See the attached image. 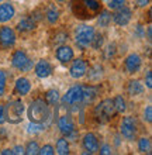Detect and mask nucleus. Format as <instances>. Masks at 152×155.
Returning a JSON list of instances; mask_svg holds the SVG:
<instances>
[{
    "label": "nucleus",
    "instance_id": "nucleus-1",
    "mask_svg": "<svg viewBox=\"0 0 152 155\" xmlns=\"http://www.w3.org/2000/svg\"><path fill=\"white\" fill-rule=\"evenodd\" d=\"M27 114H28L31 123H40L45 127V121L51 120V109L47 102H44L42 99H37V100L31 102Z\"/></svg>",
    "mask_w": 152,
    "mask_h": 155
},
{
    "label": "nucleus",
    "instance_id": "nucleus-2",
    "mask_svg": "<svg viewBox=\"0 0 152 155\" xmlns=\"http://www.w3.org/2000/svg\"><path fill=\"white\" fill-rule=\"evenodd\" d=\"M100 0H76L73 3V12L79 18H92L100 12Z\"/></svg>",
    "mask_w": 152,
    "mask_h": 155
},
{
    "label": "nucleus",
    "instance_id": "nucleus-3",
    "mask_svg": "<svg viewBox=\"0 0 152 155\" xmlns=\"http://www.w3.org/2000/svg\"><path fill=\"white\" fill-rule=\"evenodd\" d=\"M115 114V107L111 99H104L103 102H100L95 109V117L97 121L100 123H107Z\"/></svg>",
    "mask_w": 152,
    "mask_h": 155
},
{
    "label": "nucleus",
    "instance_id": "nucleus-4",
    "mask_svg": "<svg viewBox=\"0 0 152 155\" xmlns=\"http://www.w3.org/2000/svg\"><path fill=\"white\" fill-rule=\"evenodd\" d=\"M23 113H24V103L21 100H13L7 104V107H4V117L6 121L11 123V124H17L21 121L23 118Z\"/></svg>",
    "mask_w": 152,
    "mask_h": 155
},
{
    "label": "nucleus",
    "instance_id": "nucleus-5",
    "mask_svg": "<svg viewBox=\"0 0 152 155\" xmlns=\"http://www.w3.org/2000/svg\"><path fill=\"white\" fill-rule=\"evenodd\" d=\"M95 35V28L90 25H80L75 31V41L80 48H86L89 47Z\"/></svg>",
    "mask_w": 152,
    "mask_h": 155
},
{
    "label": "nucleus",
    "instance_id": "nucleus-6",
    "mask_svg": "<svg viewBox=\"0 0 152 155\" xmlns=\"http://www.w3.org/2000/svg\"><path fill=\"white\" fill-rule=\"evenodd\" d=\"M120 131H121V135L127 140H134L137 135V123L132 117H124L123 121H121V126H120Z\"/></svg>",
    "mask_w": 152,
    "mask_h": 155
},
{
    "label": "nucleus",
    "instance_id": "nucleus-7",
    "mask_svg": "<svg viewBox=\"0 0 152 155\" xmlns=\"http://www.w3.org/2000/svg\"><path fill=\"white\" fill-rule=\"evenodd\" d=\"M11 64L18 71H30L33 68V62L30 61V58L24 51H16L11 58Z\"/></svg>",
    "mask_w": 152,
    "mask_h": 155
},
{
    "label": "nucleus",
    "instance_id": "nucleus-8",
    "mask_svg": "<svg viewBox=\"0 0 152 155\" xmlns=\"http://www.w3.org/2000/svg\"><path fill=\"white\" fill-rule=\"evenodd\" d=\"M62 102L65 104H78V103H80L82 102V86L76 85L73 87H70L63 96Z\"/></svg>",
    "mask_w": 152,
    "mask_h": 155
},
{
    "label": "nucleus",
    "instance_id": "nucleus-9",
    "mask_svg": "<svg viewBox=\"0 0 152 155\" xmlns=\"http://www.w3.org/2000/svg\"><path fill=\"white\" fill-rule=\"evenodd\" d=\"M14 42H16V33H14V30L7 27V25L2 27L0 28V44H2V47L8 48Z\"/></svg>",
    "mask_w": 152,
    "mask_h": 155
},
{
    "label": "nucleus",
    "instance_id": "nucleus-10",
    "mask_svg": "<svg viewBox=\"0 0 152 155\" xmlns=\"http://www.w3.org/2000/svg\"><path fill=\"white\" fill-rule=\"evenodd\" d=\"M113 20H114V23L117 25H121V27L127 25L131 21V10L128 7H125V6L117 8V12L113 16Z\"/></svg>",
    "mask_w": 152,
    "mask_h": 155
},
{
    "label": "nucleus",
    "instance_id": "nucleus-11",
    "mask_svg": "<svg viewBox=\"0 0 152 155\" xmlns=\"http://www.w3.org/2000/svg\"><path fill=\"white\" fill-rule=\"evenodd\" d=\"M141 64H142V61H141V57L138 54H130L125 59V69L128 74H135L140 71Z\"/></svg>",
    "mask_w": 152,
    "mask_h": 155
},
{
    "label": "nucleus",
    "instance_id": "nucleus-12",
    "mask_svg": "<svg viewBox=\"0 0 152 155\" xmlns=\"http://www.w3.org/2000/svg\"><path fill=\"white\" fill-rule=\"evenodd\" d=\"M86 71H87L86 62L83 61V59H76V61H73L72 66H70L69 74H70V76L72 78L79 79V78H82V76L86 75Z\"/></svg>",
    "mask_w": 152,
    "mask_h": 155
},
{
    "label": "nucleus",
    "instance_id": "nucleus-13",
    "mask_svg": "<svg viewBox=\"0 0 152 155\" xmlns=\"http://www.w3.org/2000/svg\"><path fill=\"white\" fill-rule=\"evenodd\" d=\"M83 148L89 154H95V152L99 151V141H97V138H96V135L93 133H87L83 137Z\"/></svg>",
    "mask_w": 152,
    "mask_h": 155
},
{
    "label": "nucleus",
    "instance_id": "nucleus-14",
    "mask_svg": "<svg viewBox=\"0 0 152 155\" xmlns=\"http://www.w3.org/2000/svg\"><path fill=\"white\" fill-rule=\"evenodd\" d=\"M58 127H59V130H61L62 134L68 135L70 131L75 130V123L69 114H63L58 120Z\"/></svg>",
    "mask_w": 152,
    "mask_h": 155
},
{
    "label": "nucleus",
    "instance_id": "nucleus-15",
    "mask_svg": "<svg viewBox=\"0 0 152 155\" xmlns=\"http://www.w3.org/2000/svg\"><path fill=\"white\" fill-rule=\"evenodd\" d=\"M57 59L62 64H66L73 59V49L68 47V45H61L57 49Z\"/></svg>",
    "mask_w": 152,
    "mask_h": 155
},
{
    "label": "nucleus",
    "instance_id": "nucleus-16",
    "mask_svg": "<svg viewBox=\"0 0 152 155\" xmlns=\"http://www.w3.org/2000/svg\"><path fill=\"white\" fill-rule=\"evenodd\" d=\"M35 74H37L38 78H48L51 74H52V66L48 61L45 59H41V61L38 62L37 65H35Z\"/></svg>",
    "mask_w": 152,
    "mask_h": 155
},
{
    "label": "nucleus",
    "instance_id": "nucleus-17",
    "mask_svg": "<svg viewBox=\"0 0 152 155\" xmlns=\"http://www.w3.org/2000/svg\"><path fill=\"white\" fill-rule=\"evenodd\" d=\"M14 14H16V10L13 7V4L10 3L0 4V23H6V21L11 20Z\"/></svg>",
    "mask_w": 152,
    "mask_h": 155
},
{
    "label": "nucleus",
    "instance_id": "nucleus-18",
    "mask_svg": "<svg viewBox=\"0 0 152 155\" xmlns=\"http://www.w3.org/2000/svg\"><path fill=\"white\" fill-rule=\"evenodd\" d=\"M97 94H99V89L95 86H82V102L92 103L97 97Z\"/></svg>",
    "mask_w": 152,
    "mask_h": 155
},
{
    "label": "nucleus",
    "instance_id": "nucleus-19",
    "mask_svg": "<svg viewBox=\"0 0 152 155\" xmlns=\"http://www.w3.org/2000/svg\"><path fill=\"white\" fill-rule=\"evenodd\" d=\"M30 89H31V85H30V81L27 78H18L16 81V93H18L20 96H25V94H28Z\"/></svg>",
    "mask_w": 152,
    "mask_h": 155
},
{
    "label": "nucleus",
    "instance_id": "nucleus-20",
    "mask_svg": "<svg viewBox=\"0 0 152 155\" xmlns=\"http://www.w3.org/2000/svg\"><path fill=\"white\" fill-rule=\"evenodd\" d=\"M17 28H18V31H21V33H25V31H31V30L35 28V20H34L33 17H27V18H23V20L18 23Z\"/></svg>",
    "mask_w": 152,
    "mask_h": 155
},
{
    "label": "nucleus",
    "instance_id": "nucleus-21",
    "mask_svg": "<svg viewBox=\"0 0 152 155\" xmlns=\"http://www.w3.org/2000/svg\"><path fill=\"white\" fill-rule=\"evenodd\" d=\"M144 89H145L144 85H142L140 81H131L127 86L128 93L131 94V96H138V94H141L144 92Z\"/></svg>",
    "mask_w": 152,
    "mask_h": 155
},
{
    "label": "nucleus",
    "instance_id": "nucleus-22",
    "mask_svg": "<svg viewBox=\"0 0 152 155\" xmlns=\"http://www.w3.org/2000/svg\"><path fill=\"white\" fill-rule=\"evenodd\" d=\"M47 18H48V21L51 24H55L58 21V18H59V10L53 4H51L48 7V10H47Z\"/></svg>",
    "mask_w": 152,
    "mask_h": 155
},
{
    "label": "nucleus",
    "instance_id": "nucleus-23",
    "mask_svg": "<svg viewBox=\"0 0 152 155\" xmlns=\"http://www.w3.org/2000/svg\"><path fill=\"white\" fill-rule=\"evenodd\" d=\"M45 100L48 104H51V106L57 104L58 100H59V92H58L57 89H50L45 93Z\"/></svg>",
    "mask_w": 152,
    "mask_h": 155
},
{
    "label": "nucleus",
    "instance_id": "nucleus-24",
    "mask_svg": "<svg viewBox=\"0 0 152 155\" xmlns=\"http://www.w3.org/2000/svg\"><path fill=\"white\" fill-rule=\"evenodd\" d=\"M57 151L61 155H68L69 154V144L66 138H59L57 141Z\"/></svg>",
    "mask_w": 152,
    "mask_h": 155
},
{
    "label": "nucleus",
    "instance_id": "nucleus-25",
    "mask_svg": "<svg viewBox=\"0 0 152 155\" xmlns=\"http://www.w3.org/2000/svg\"><path fill=\"white\" fill-rule=\"evenodd\" d=\"M113 103H114V107H115V111H120V113H124V111L127 110V103H125V99L123 97V96H115L114 100H113Z\"/></svg>",
    "mask_w": 152,
    "mask_h": 155
},
{
    "label": "nucleus",
    "instance_id": "nucleus-26",
    "mask_svg": "<svg viewBox=\"0 0 152 155\" xmlns=\"http://www.w3.org/2000/svg\"><path fill=\"white\" fill-rule=\"evenodd\" d=\"M138 150H140L141 152H147V154H149L151 152V141H149L148 138H145V137H142V138H140V141H138Z\"/></svg>",
    "mask_w": 152,
    "mask_h": 155
},
{
    "label": "nucleus",
    "instance_id": "nucleus-27",
    "mask_svg": "<svg viewBox=\"0 0 152 155\" xmlns=\"http://www.w3.org/2000/svg\"><path fill=\"white\" fill-rule=\"evenodd\" d=\"M38 151H40V147H38L37 141H30L27 144V147L24 148V154H28V155H35L38 154Z\"/></svg>",
    "mask_w": 152,
    "mask_h": 155
},
{
    "label": "nucleus",
    "instance_id": "nucleus-28",
    "mask_svg": "<svg viewBox=\"0 0 152 155\" xmlns=\"http://www.w3.org/2000/svg\"><path fill=\"white\" fill-rule=\"evenodd\" d=\"M110 20H111V16H110V13L107 12V10H104V12H102L99 14V24H100V27H107L108 23H110Z\"/></svg>",
    "mask_w": 152,
    "mask_h": 155
},
{
    "label": "nucleus",
    "instance_id": "nucleus-29",
    "mask_svg": "<svg viewBox=\"0 0 152 155\" xmlns=\"http://www.w3.org/2000/svg\"><path fill=\"white\" fill-rule=\"evenodd\" d=\"M102 72H103V68L100 65L93 66L92 71L89 72V79H90V81H97V79H100V76H102Z\"/></svg>",
    "mask_w": 152,
    "mask_h": 155
},
{
    "label": "nucleus",
    "instance_id": "nucleus-30",
    "mask_svg": "<svg viewBox=\"0 0 152 155\" xmlns=\"http://www.w3.org/2000/svg\"><path fill=\"white\" fill-rule=\"evenodd\" d=\"M90 45L95 49H99L100 47L103 45V35H102V34H96L95 33V35H93V40H92Z\"/></svg>",
    "mask_w": 152,
    "mask_h": 155
},
{
    "label": "nucleus",
    "instance_id": "nucleus-31",
    "mask_svg": "<svg viewBox=\"0 0 152 155\" xmlns=\"http://www.w3.org/2000/svg\"><path fill=\"white\" fill-rule=\"evenodd\" d=\"M124 4H125V0H110V2H108V8L117 10V8L123 7Z\"/></svg>",
    "mask_w": 152,
    "mask_h": 155
},
{
    "label": "nucleus",
    "instance_id": "nucleus-32",
    "mask_svg": "<svg viewBox=\"0 0 152 155\" xmlns=\"http://www.w3.org/2000/svg\"><path fill=\"white\" fill-rule=\"evenodd\" d=\"M38 154H42V155H53V154H55V150H53L52 145L47 144V145H44L42 148H40Z\"/></svg>",
    "mask_w": 152,
    "mask_h": 155
},
{
    "label": "nucleus",
    "instance_id": "nucleus-33",
    "mask_svg": "<svg viewBox=\"0 0 152 155\" xmlns=\"http://www.w3.org/2000/svg\"><path fill=\"white\" fill-rule=\"evenodd\" d=\"M4 90H6V74L4 71L0 69V96L4 94Z\"/></svg>",
    "mask_w": 152,
    "mask_h": 155
},
{
    "label": "nucleus",
    "instance_id": "nucleus-34",
    "mask_svg": "<svg viewBox=\"0 0 152 155\" xmlns=\"http://www.w3.org/2000/svg\"><path fill=\"white\" fill-rule=\"evenodd\" d=\"M66 40H68V34L59 33V34H57V37H55V44H62V42H65Z\"/></svg>",
    "mask_w": 152,
    "mask_h": 155
},
{
    "label": "nucleus",
    "instance_id": "nucleus-35",
    "mask_svg": "<svg viewBox=\"0 0 152 155\" xmlns=\"http://www.w3.org/2000/svg\"><path fill=\"white\" fill-rule=\"evenodd\" d=\"M144 118H145V120H147L148 123L152 121V107H151V106H148L147 109H145V111H144Z\"/></svg>",
    "mask_w": 152,
    "mask_h": 155
},
{
    "label": "nucleus",
    "instance_id": "nucleus-36",
    "mask_svg": "<svg viewBox=\"0 0 152 155\" xmlns=\"http://www.w3.org/2000/svg\"><path fill=\"white\" fill-rule=\"evenodd\" d=\"M114 48H115V47L113 44L108 45V47H107V51H106V55H104V57H106V58L113 57V55H114Z\"/></svg>",
    "mask_w": 152,
    "mask_h": 155
},
{
    "label": "nucleus",
    "instance_id": "nucleus-37",
    "mask_svg": "<svg viewBox=\"0 0 152 155\" xmlns=\"http://www.w3.org/2000/svg\"><path fill=\"white\" fill-rule=\"evenodd\" d=\"M6 121V117H4V106L0 104V124H3Z\"/></svg>",
    "mask_w": 152,
    "mask_h": 155
},
{
    "label": "nucleus",
    "instance_id": "nucleus-38",
    "mask_svg": "<svg viewBox=\"0 0 152 155\" xmlns=\"http://www.w3.org/2000/svg\"><path fill=\"white\" fill-rule=\"evenodd\" d=\"M100 154H111V148L108 147V145H103L102 148H100Z\"/></svg>",
    "mask_w": 152,
    "mask_h": 155
},
{
    "label": "nucleus",
    "instance_id": "nucleus-39",
    "mask_svg": "<svg viewBox=\"0 0 152 155\" xmlns=\"http://www.w3.org/2000/svg\"><path fill=\"white\" fill-rule=\"evenodd\" d=\"M11 152L13 154H24V148L20 147V145H17V147H14L11 150Z\"/></svg>",
    "mask_w": 152,
    "mask_h": 155
},
{
    "label": "nucleus",
    "instance_id": "nucleus-40",
    "mask_svg": "<svg viewBox=\"0 0 152 155\" xmlns=\"http://www.w3.org/2000/svg\"><path fill=\"white\" fill-rule=\"evenodd\" d=\"M137 4H138V7H145L149 4V0H137Z\"/></svg>",
    "mask_w": 152,
    "mask_h": 155
},
{
    "label": "nucleus",
    "instance_id": "nucleus-41",
    "mask_svg": "<svg viewBox=\"0 0 152 155\" xmlns=\"http://www.w3.org/2000/svg\"><path fill=\"white\" fill-rule=\"evenodd\" d=\"M147 86H148L149 89L152 87V76H151V72L147 74Z\"/></svg>",
    "mask_w": 152,
    "mask_h": 155
},
{
    "label": "nucleus",
    "instance_id": "nucleus-42",
    "mask_svg": "<svg viewBox=\"0 0 152 155\" xmlns=\"http://www.w3.org/2000/svg\"><path fill=\"white\" fill-rule=\"evenodd\" d=\"M2 154L3 155H8V154H13L11 150H4V151H2Z\"/></svg>",
    "mask_w": 152,
    "mask_h": 155
},
{
    "label": "nucleus",
    "instance_id": "nucleus-43",
    "mask_svg": "<svg viewBox=\"0 0 152 155\" xmlns=\"http://www.w3.org/2000/svg\"><path fill=\"white\" fill-rule=\"evenodd\" d=\"M148 38H149V40H151V27H149V28H148Z\"/></svg>",
    "mask_w": 152,
    "mask_h": 155
},
{
    "label": "nucleus",
    "instance_id": "nucleus-44",
    "mask_svg": "<svg viewBox=\"0 0 152 155\" xmlns=\"http://www.w3.org/2000/svg\"><path fill=\"white\" fill-rule=\"evenodd\" d=\"M58 2H65V0H58Z\"/></svg>",
    "mask_w": 152,
    "mask_h": 155
},
{
    "label": "nucleus",
    "instance_id": "nucleus-45",
    "mask_svg": "<svg viewBox=\"0 0 152 155\" xmlns=\"http://www.w3.org/2000/svg\"><path fill=\"white\" fill-rule=\"evenodd\" d=\"M2 2H3V0H0V3H2Z\"/></svg>",
    "mask_w": 152,
    "mask_h": 155
}]
</instances>
